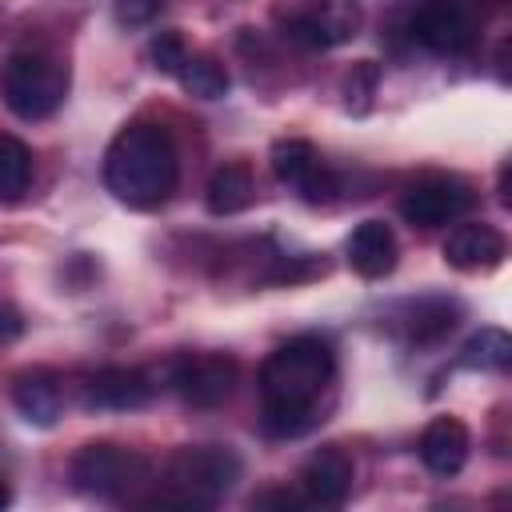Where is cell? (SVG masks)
<instances>
[{
	"instance_id": "7a4b0ae2",
	"label": "cell",
	"mask_w": 512,
	"mask_h": 512,
	"mask_svg": "<svg viewBox=\"0 0 512 512\" xmlns=\"http://www.w3.org/2000/svg\"><path fill=\"white\" fill-rule=\"evenodd\" d=\"M180 176L176 144L160 124H128L104 152V188L128 208H156Z\"/></svg>"
},
{
	"instance_id": "cb8c5ba5",
	"label": "cell",
	"mask_w": 512,
	"mask_h": 512,
	"mask_svg": "<svg viewBox=\"0 0 512 512\" xmlns=\"http://www.w3.org/2000/svg\"><path fill=\"white\" fill-rule=\"evenodd\" d=\"M372 88H376V68L364 60V64H356V68H352V76H348V100L356 96V104H348V108L364 112V108H368V96H372Z\"/></svg>"
},
{
	"instance_id": "5b68a950",
	"label": "cell",
	"mask_w": 512,
	"mask_h": 512,
	"mask_svg": "<svg viewBox=\"0 0 512 512\" xmlns=\"http://www.w3.org/2000/svg\"><path fill=\"white\" fill-rule=\"evenodd\" d=\"M148 460L120 444H84L72 460V484L96 500H120L148 480Z\"/></svg>"
},
{
	"instance_id": "277c9868",
	"label": "cell",
	"mask_w": 512,
	"mask_h": 512,
	"mask_svg": "<svg viewBox=\"0 0 512 512\" xmlns=\"http://www.w3.org/2000/svg\"><path fill=\"white\" fill-rule=\"evenodd\" d=\"M0 96L20 120H48L68 96V68L44 52H16L0 72Z\"/></svg>"
},
{
	"instance_id": "2e32d148",
	"label": "cell",
	"mask_w": 512,
	"mask_h": 512,
	"mask_svg": "<svg viewBox=\"0 0 512 512\" xmlns=\"http://www.w3.org/2000/svg\"><path fill=\"white\" fill-rule=\"evenodd\" d=\"M256 200V180H252V168L232 160V164H220L212 176H208V188H204V204L212 216H236L244 212L248 204Z\"/></svg>"
},
{
	"instance_id": "5bb4252c",
	"label": "cell",
	"mask_w": 512,
	"mask_h": 512,
	"mask_svg": "<svg viewBox=\"0 0 512 512\" xmlns=\"http://www.w3.org/2000/svg\"><path fill=\"white\" fill-rule=\"evenodd\" d=\"M468 428L456 416H436L420 436V460L432 476H456L468 460Z\"/></svg>"
},
{
	"instance_id": "d4e9b609",
	"label": "cell",
	"mask_w": 512,
	"mask_h": 512,
	"mask_svg": "<svg viewBox=\"0 0 512 512\" xmlns=\"http://www.w3.org/2000/svg\"><path fill=\"white\" fill-rule=\"evenodd\" d=\"M300 504H304V496H296L288 488H272V492H260L252 500V508H300Z\"/></svg>"
},
{
	"instance_id": "30bf717a",
	"label": "cell",
	"mask_w": 512,
	"mask_h": 512,
	"mask_svg": "<svg viewBox=\"0 0 512 512\" xmlns=\"http://www.w3.org/2000/svg\"><path fill=\"white\" fill-rule=\"evenodd\" d=\"M232 384H236L232 356H188L172 372V388L196 408H216L220 400L232 396Z\"/></svg>"
},
{
	"instance_id": "8fae6325",
	"label": "cell",
	"mask_w": 512,
	"mask_h": 512,
	"mask_svg": "<svg viewBox=\"0 0 512 512\" xmlns=\"http://www.w3.org/2000/svg\"><path fill=\"white\" fill-rule=\"evenodd\" d=\"M508 244L492 224H456L444 240V264L456 272H488L504 260Z\"/></svg>"
},
{
	"instance_id": "d6986e66",
	"label": "cell",
	"mask_w": 512,
	"mask_h": 512,
	"mask_svg": "<svg viewBox=\"0 0 512 512\" xmlns=\"http://www.w3.org/2000/svg\"><path fill=\"white\" fill-rule=\"evenodd\" d=\"M32 180V152L24 140L0 132V200H20Z\"/></svg>"
},
{
	"instance_id": "4fadbf2b",
	"label": "cell",
	"mask_w": 512,
	"mask_h": 512,
	"mask_svg": "<svg viewBox=\"0 0 512 512\" xmlns=\"http://www.w3.org/2000/svg\"><path fill=\"white\" fill-rule=\"evenodd\" d=\"M352 476H356V468L340 448H320L300 472L304 500L308 504H344L352 492Z\"/></svg>"
},
{
	"instance_id": "484cf974",
	"label": "cell",
	"mask_w": 512,
	"mask_h": 512,
	"mask_svg": "<svg viewBox=\"0 0 512 512\" xmlns=\"http://www.w3.org/2000/svg\"><path fill=\"white\" fill-rule=\"evenodd\" d=\"M20 332H24V320H20V312H16V308H8V304H0V344L16 340Z\"/></svg>"
},
{
	"instance_id": "ac0fdd59",
	"label": "cell",
	"mask_w": 512,
	"mask_h": 512,
	"mask_svg": "<svg viewBox=\"0 0 512 512\" xmlns=\"http://www.w3.org/2000/svg\"><path fill=\"white\" fill-rule=\"evenodd\" d=\"M460 364L464 368H480V372H508V364H512V340H508V332L504 328H480L476 336L464 340Z\"/></svg>"
},
{
	"instance_id": "9a60e30c",
	"label": "cell",
	"mask_w": 512,
	"mask_h": 512,
	"mask_svg": "<svg viewBox=\"0 0 512 512\" xmlns=\"http://www.w3.org/2000/svg\"><path fill=\"white\" fill-rule=\"evenodd\" d=\"M152 396V384L144 372L136 368H104L96 372L88 384H84V404L88 408H116V412H128V408H140L148 404Z\"/></svg>"
},
{
	"instance_id": "ffe728a7",
	"label": "cell",
	"mask_w": 512,
	"mask_h": 512,
	"mask_svg": "<svg viewBox=\"0 0 512 512\" xmlns=\"http://www.w3.org/2000/svg\"><path fill=\"white\" fill-rule=\"evenodd\" d=\"M176 80H180L184 92L196 96V100H220V96L228 92V72H224V64L212 60V56H196V52L184 60V68L176 72Z\"/></svg>"
},
{
	"instance_id": "7c38bea8",
	"label": "cell",
	"mask_w": 512,
	"mask_h": 512,
	"mask_svg": "<svg viewBox=\"0 0 512 512\" xmlns=\"http://www.w3.org/2000/svg\"><path fill=\"white\" fill-rule=\"evenodd\" d=\"M344 252H348L352 272L364 276V280H384L396 268V236H392V228L384 220L356 224L348 244H344Z\"/></svg>"
},
{
	"instance_id": "8992f818",
	"label": "cell",
	"mask_w": 512,
	"mask_h": 512,
	"mask_svg": "<svg viewBox=\"0 0 512 512\" xmlns=\"http://www.w3.org/2000/svg\"><path fill=\"white\" fill-rule=\"evenodd\" d=\"M360 0H308L284 20V36L300 48H336L360 32Z\"/></svg>"
},
{
	"instance_id": "7402d4cb",
	"label": "cell",
	"mask_w": 512,
	"mask_h": 512,
	"mask_svg": "<svg viewBox=\"0 0 512 512\" xmlns=\"http://www.w3.org/2000/svg\"><path fill=\"white\" fill-rule=\"evenodd\" d=\"M148 56H152V68H156V72L176 76L192 52H188V44H184L180 32H156L152 44H148Z\"/></svg>"
},
{
	"instance_id": "4316f807",
	"label": "cell",
	"mask_w": 512,
	"mask_h": 512,
	"mask_svg": "<svg viewBox=\"0 0 512 512\" xmlns=\"http://www.w3.org/2000/svg\"><path fill=\"white\" fill-rule=\"evenodd\" d=\"M8 500H12V492H8V484L0 480V508H8Z\"/></svg>"
},
{
	"instance_id": "e0dca14e",
	"label": "cell",
	"mask_w": 512,
	"mask_h": 512,
	"mask_svg": "<svg viewBox=\"0 0 512 512\" xmlns=\"http://www.w3.org/2000/svg\"><path fill=\"white\" fill-rule=\"evenodd\" d=\"M12 400H16V412H20L28 424H36V428L56 424L60 412H64V392H60L56 376H48V372H28V376H20L16 388H12Z\"/></svg>"
},
{
	"instance_id": "44dd1931",
	"label": "cell",
	"mask_w": 512,
	"mask_h": 512,
	"mask_svg": "<svg viewBox=\"0 0 512 512\" xmlns=\"http://www.w3.org/2000/svg\"><path fill=\"white\" fill-rule=\"evenodd\" d=\"M452 328H456V308H452L448 300H424V304H416L412 316H408V336H412L416 344H432V340L448 336Z\"/></svg>"
},
{
	"instance_id": "6da1fadb",
	"label": "cell",
	"mask_w": 512,
	"mask_h": 512,
	"mask_svg": "<svg viewBox=\"0 0 512 512\" xmlns=\"http://www.w3.org/2000/svg\"><path fill=\"white\" fill-rule=\"evenodd\" d=\"M336 380V352L324 336H296L280 344L260 368V424L268 436L292 440L316 428L324 396Z\"/></svg>"
},
{
	"instance_id": "52a82bcc",
	"label": "cell",
	"mask_w": 512,
	"mask_h": 512,
	"mask_svg": "<svg viewBox=\"0 0 512 512\" xmlns=\"http://www.w3.org/2000/svg\"><path fill=\"white\" fill-rule=\"evenodd\" d=\"M412 40L432 56H464L476 40L472 16L460 0H420L408 24Z\"/></svg>"
},
{
	"instance_id": "603a6c76",
	"label": "cell",
	"mask_w": 512,
	"mask_h": 512,
	"mask_svg": "<svg viewBox=\"0 0 512 512\" xmlns=\"http://www.w3.org/2000/svg\"><path fill=\"white\" fill-rule=\"evenodd\" d=\"M112 8H116V20L124 28H144V24H152L160 16L164 0H116Z\"/></svg>"
},
{
	"instance_id": "9c48e42d",
	"label": "cell",
	"mask_w": 512,
	"mask_h": 512,
	"mask_svg": "<svg viewBox=\"0 0 512 512\" xmlns=\"http://www.w3.org/2000/svg\"><path fill=\"white\" fill-rule=\"evenodd\" d=\"M468 208H472V188L460 184L456 176H428V180L412 184V188L400 196V216H404L408 224H420V228L452 224V220H460Z\"/></svg>"
},
{
	"instance_id": "3957f363",
	"label": "cell",
	"mask_w": 512,
	"mask_h": 512,
	"mask_svg": "<svg viewBox=\"0 0 512 512\" xmlns=\"http://www.w3.org/2000/svg\"><path fill=\"white\" fill-rule=\"evenodd\" d=\"M240 480V456L220 444H196L172 452L164 468V492L144 500L148 508H212Z\"/></svg>"
},
{
	"instance_id": "ba28073f",
	"label": "cell",
	"mask_w": 512,
	"mask_h": 512,
	"mask_svg": "<svg viewBox=\"0 0 512 512\" xmlns=\"http://www.w3.org/2000/svg\"><path fill=\"white\" fill-rule=\"evenodd\" d=\"M272 172L308 204H328L336 196V176L320 160L308 140H276L272 144Z\"/></svg>"
}]
</instances>
